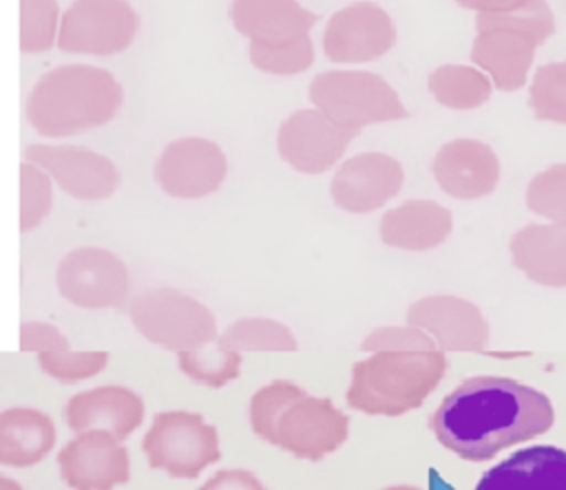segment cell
I'll use <instances>...</instances> for the list:
<instances>
[{"instance_id": "1", "label": "cell", "mask_w": 566, "mask_h": 490, "mask_svg": "<svg viewBox=\"0 0 566 490\" xmlns=\"http://www.w3.org/2000/svg\"><path fill=\"white\" fill-rule=\"evenodd\" d=\"M551 400L511 377L478 375L460 382L433 411L436 439L460 459L486 461L500 450L551 430Z\"/></svg>"}, {"instance_id": "2", "label": "cell", "mask_w": 566, "mask_h": 490, "mask_svg": "<svg viewBox=\"0 0 566 490\" xmlns=\"http://www.w3.org/2000/svg\"><path fill=\"white\" fill-rule=\"evenodd\" d=\"M122 102L124 90L108 71L69 64L40 77L27 99V119L44 137H69L108 124Z\"/></svg>"}, {"instance_id": "3", "label": "cell", "mask_w": 566, "mask_h": 490, "mask_svg": "<svg viewBox=\"0 0 566 490\" xmlns=\"http://www.w3.org/2000/svg\"><path fill=\"white\" fill-rule=\"evenodd\" d=\"M447 371L444 351H382L352 366L347 404L367 415L398 417L433 393Z\"/></svg>"}, {"instance_id": "4", "label": "cell", "mask_w": 566, "mask_h": 490, "mask_svg": "<svg viewBox=\"0 0 566 490\" xmlns=\"http://www.w3.org/2000/svg\"><path fill=\"white\" fill-rule=\"evenodd\" d=\"M234 29L250 40V62L272 75H296L312 66L310 31L318 15L296 0H234Z\"/></svg>"}, {"instance_id": "5", "label": "cell", "mask_w": 566, "mask_h": 490, "mask_svg": "<svg viewBox=\"0 0 566 490\" xmlns=\"http://www.w3.org/2000/svg\"><path fill=\"white\" fill-rule=\"evenodd\" d=\"M312 104L334 124L358 130L407 117L398 93L376 73L327 71L310 84Z\"/></svg>"}, {"instance_id": "6", "label": "cell", "mask_w": 566, "mask_h": 490, "mask_svg": "<svg viewBox=\"0 0 566 490\" xmlns=\"http://www.w3.org/2000/svg\"><path fill=\"white\" fill-rule=\"evenodd\" d=\"M133 327L153 344L175 353L217 342V320L199 300L170 289H150L128 307Z\"/></svg>"}, {"instance_id": "7", "label": "cell", "mask_w": 566, "mask_h": 490, "mask_svg": "<svg viewBox=\"0 0 566 490\" xmlns=\"http://www.w3.org/2000/svg\"><path fill=\"white\" fill-rule=\"evenodd\" d=\"M142 448L150 468L177 479H195L221 457L217 428L190 411L157 413Z\"/></svg>"}, {"instance_id": "8", "label": "cell", "mask_w": 566, "mask_h": 490, "mask_svg": "<svg viewBox=\"0 0 566 490\" xmlns=\"http://www.w3.org/2000/svg\"><path fill=\"white\" fill-rule=\"evenodd\" d=\"M139 20L126 0H75L60 20L64 53L115 55L130 46Z\"/></svg>"}, {"instance_id": "9", "label": "cell", "mask_w": 566, "mask_h": 490, "mask_svg": "<svg viewBox=\"0 0 566 490\" xmlns=\"http://www.w3.org/2000/svg\"><path fill=\"white\" fill-rule=\"evenodd\" d=\"M55 283L62 298L82 309H119L130 291L126 265L102 247H77L64 254Z\"/></svg>"}, {"instance_id": "10", "label": "cell", "mask_w": 566, "mask_h": 490, "mask_svg": "<svg viewBox=\"0 0 566 490\" xmlns=\"http://www.w3.org/2000/svg\"><path fill=\"white\" fill-rule=\"evenodd\" d=\"M153 172L166 194L201 199L219 190L228 174V159L214 141L184 137L161 150Z\"/></svg>"}, {"instance_id": "11", "label": "cell", "mask_w": 566, "mask_h": 490, "mask_svg": "<svg viewBox=\"0 0 566 490\" xmlns=\"http://www.w3.org/2000/svg\"><path fill=\"white\" fill-rule=\"evenodd\" d=\"M358 130L343 128L316 110H296L281 126L276 148L296 172L318 174L329 170L347 150Z\"/></svg>"}, {"instance_id": "12", "label": "cell", "mask_w": 566, "mask_h": 490, "mask_svg": "<svg viewBox=\"0 0 566 490\" xmlns=\"http://www.w3.org/2000/svg\"><path fill=\"white\" fill-rule=\"evenodd\" d=\"M29 163L42 168L69 196L80 201L108 199L119 185L115 163L82 146L33 143L24 150Z\"/></svg>"}, {"instance_id": "13", "label": "cell", "mask_w": 566, "mask_h": 490, "mask_svg": "<svg viewBox=\"0 0 566 490\" xmlns=\"http://www.w3.org/2000/svg\"><path fill=\"white\" fill-rule=\"evenodd\" d=\"M396 44V24L374 2H354L336 11L323 33V51L332 62H374Z\"/></svg>"}, {"instance_id": "14", "label": "cell", "mask_w": 566, "mask_h": 490, "mask_svg": "<svg viewBox=\"0 0 566 490\" xmlns=\"http://www.w3.org/2000/svg\"><path fill=\"white\" fill-rule=\"evenodd\" d=\"M347 435L349 419L332 400L305 395L283 413L274 446L298 459L318 461L338 450Z\"/></svg>"}, {"instance_id": "15", "label": "cell", "mask_w": 566, "mask_h": 490, "mask_svg": "<svg viewBox=\"0 0 566 490\" xmlns=\"http://www.w3.org/2000/svg\"><path fill=\"white\" fill-rule=\"evenodd\" d=\"M57 466L71 490H113L130 477L126 446L106 430L77 433L60 450Z\"/></svg>"}, {"instance_id": "16", "label": "cell", "mask_w": 566, "mask_h": 490, "mask_svg": "<svg viewBox=\"0 0 566 490\" xmlns=\"http://www.w3.org/2000/svg\"><path fill=\"white\" fill-rule=\"evenodd\" d=\"M407 324L424 329L447 353H480L489 344V322L478 305L458 296H427L407 309Z\"/></svg>"}, {"instance_id": "17", "label": "cell", "mask_w": 566, "mask_h": 490, "mask_svg": "<svg viewBox=\"0 0 566 490\" xmlns=\"http://www.w3.org/2000/svg\"><path fill=\"white\" fill-rule=\"evenodd\" d=\"M405 181L398 159L385 152H360L347 159L329 183L332 201L352 214H367L394 199Z\"/></svg>"}, {"instance_id": "18", "label": "cell", "mask_w": 566, "mask_h": 490, "mask_svg": "<svg viewBox=\"0 0 566 490\" xmlns=\"http://www.w3.org/2000/svg\"><path fill=\"white\" fill-rule=\"evenodd\" d=\"M436 183L453 199L473 201L489 196L500 181L495 150L478 139H453L444 143L431 163Z\"/></svg>"}, {"instance_id": "19", "label": "cell", "mask_w": 566, "mask_h": 490, "mask_svg": "<svg viewBox=\"0 0 566 490\" xmlns=\"http://www.w3.org/2000/svg\"><path fill=\"white\" fill-rule=\"evenodd\" d=\"M475 40L471 46V60L493 82L497 90H520L531 73L539 40L533 35L500 26L475 22Z\"/></svg>"}, {"instance_id": "20", "label": "cell", "mask_w": 566, "mask_h": 490, "mask_svg": "<svg viewBox=\"0 0 566 490\" xmlns=\"http://www.w3.org/2000/svg\"><path fill=\"white\" fill-rule=\"evenodd\" d=\"M64 417L71 430H106L126 439L144 419V400L119 384L82 391L66 402Z\"/></svg>"}, {"instance_id": "21", "label": "cell", "mask_w": 566, "mask_h": 490, "mask_svg": "<svg viewBox=\"0 0 566 490\" xmlns=\"http://www.w3.org/2000/svg\"><path fill=\"white\" fill-rule=\"evenodd\" d=\"M475 490H566V450L531 446L482 475Z\"/></svg>"}, {"instance_id": "22", "label": "cell", "mask_w": 566, "mask_h": 490, "mask_svg": "<svg viewBox=\"0 0 566 490\" xmlns=\"http://www.w3.org/2000/svg\"><path fill=\"white\" fill-rule=\"evenodd\" d=\"M509 252L528 280L566 287V223H531L511 236Z\"/></svg>"}, {"instance_id": "23", "label": "cell", "mask_w": 566, "mask_h": 490, "mask_svg": "<svg viewBox=\"0 0 566 490\" xmlns=\"http://www.w3.org/2000/svg\"><path fill=\"white\" fill-rule=\"evenodd\" d=\"M20 351L35 353L40 369L57 382H80L108 364L106 351H71L64 333L46 322L20 324Z\"/></svg>"}, {"instance_id": "24", "label": "cell", "mask_w": 566, "mask_h": 490, "mask_svg": "<svg viewBox=\"0 0 566 490\" xmlns=\"http://www.w3.org/2000/svg\"><path fill=\"white\" fill-rule=\"evenodd\" d=\"M453 230L451 212L429 199H411L380 219V238L385 245L409 252H424L442 245Z\"/></svg>"}, {"instance_id": "25", "label": "cell", "mask_w": 566, "mask_h": 490, "mask_svg": "<svg viewBox=\"0 0 566 490\" xmlns=\"http://www.w3.org/2000/svg\"><path fill=\"white\" fill-rule=\"evenodd\" d=\"M55 444L49 415L31 406H11L0 413V461L27 468L42 461Z\"/></svg>"}, {"instance_id": "26", "label": "cell", "mask_w": 566, "mask_h": 490, "mask_svg": "<svg viewBox=\"0 0 566 490\" xmlns=\"http://www.w3.org/2000/svg\"><path fill=\"white\" fill-rule=\"evenodd\" d=\"M429 90L438 104L453 110H473L489 102L493 93L491 77L473 66L442 64L431 71Z\"/></svg>"}, {"instance_id": "27", "label": "cell", "mask_w": 566, "mask_h": 490, "mask_svg": "<svg viewBox=\"0 0 566 490\" xmlns=\"http://www.w3.org/2000/svg\"><path fill=\"white\" fill-rule=\"evenodd\" d=\"M219 342L239 353H294L298 349L290 327L270 318H239L219 333Z\"/></svg>"}, {"instance_id": "28", "label": "cell", "mask_w": 566, "mask_h": 490, "mask_svg": "<svg viewBox=\"0 0 566 490\" xmlns=\"http://www.w3.org/2000/svg\"><path fill=\"white\" fill-rule=\"evenodd\" d=\"M307 391L290 380H274L259 388L250 400V426L261 439L276 444V430L283 413Z\"/></svg>"}, {"instance_id": "29", "label": "cell", "mask_w": 566, "mask_h": 490, "mask_svg": "<svg viewBox=\"0 0 566 490\" xmlns=\"http://www.w3.org/2000/svg\"><path fill=\"white\" fill-rule=\"evenodd\" d=\"M179 369L195 382H201L212 388H221L239 375L241 353L226 347L217 338L214 347L206 344L201 349L179 353Z\"/></svg>"}, {"instance_id": "30", "label": "cell", "mask_w": 566, "mask_h": 490, "mask_svg": "<svg viewBox=\"0 0 566 490\" xmlns=\"http://www.w3.org/2000/svg\"><path fill=\"white\" fill-rule=\"evenodd\" d=\"M528 106L539 121L566 126V60L546 62L533 73Z\"/></svg>"}, {"instance_id": "31", "label": "cell", "mask_w": 566, "mask_h": 490, "mask_svg": "<svg viewBox=\"0 0 566 490\" xmlns=\"http://www.w3.org/2000/svg\"><path fill=\"white\" fill-rule=\"evenodd\" d=\"M526 207L548 223H566V163H553L528 181Z\"/></svg>"}, {"instance_id": "32", "label": "cell", "mask_w": 566, "mask_h": 490, "mask_svg": "<svg viewBox=\"0 0 566 490\" xmlns=\"http://www.w3.org/2000/svg\"><path fill=\"white\" fill-rule=\"evenodd\" d=\"M60 7L55 0H20V51L42 53L53 46Z\"/></svg>"}, {"instance_id": "33", "label": "cell", "mask_w": 566, "mask_h": 490, "mask_svg": "<svg viewBox=\"0 0 566 490\" xmlns=\"http://www.w3.org/2000/svg\"><path fill=\"white\" fill-rule=\"evenodd\" d=\"M53 205V188L51 177L33 166L22 163L20 166V230L29 232L38 227Z\"/></svg>"}, {"instance_id": "34", "label": "cell", "mask_w": 566, "mask_h": 490, "mask_svg": "<svg viewBox=\"0 0 566 490\" xmlns=\"http://www.w3.org/2000/svg\"><path fill=\"white\" fill-rule=\"evenodd\" d=\"M475 22L480 24H500L509 29L524 31L544 44L555 33V15L546 0H528L524 7L500 13H478Z\"/></svg>"}, {"instance_id": "35", "label": "cell", "mask_w": 566, "mask_h": 490, "mask_svg": "<svg viewBox=\"0 0 566 490\" xmlns=\"http://www.w3.org/2000/svg\"><path fill=\"white\" fill-rule=\"evenodd\" d=\"M360 349L365 353L382 351H438L436 340L420 327H378L367 333Z\"/></svg>"}, {"instance_id": "36", "label": "cell", "mask_w": 566, "mask_h": 490, "mask_svg": "<svg viewBox=\"0 0 566 490\" xmlns=\"http://www.w3.org/2000/svg\"><path fill=\"white\" fill-rule=\"evenodd\" d=\"M199 490H265V486L250 470L228 468L210 477Z\"/></svg>"}, {"instance_id": "37", "label": "cell", "mask_w": 566, "mask_h": 490, "mask_svg": "<svg viewBox=\"0 0 566 490\" xmlns=\"http://www.w3.org/2000/svg\"><path fill=\"white\" fill-rule=\"evenodd\" d=\"M464 9L478 11V13H500V11H513L524 7L528 0H453Z\"/></svg>"}, {"instance_id": "38", "label": "cell", "mask_w": 566, "mask_h": 490, "mask_svg": "<svg viewBox=\"0 0 566 490\" xmlns=\"http://www.w3.org/2000/svg\"><path fill=\"white\" fill-rule=\"evenodd\" d=\"M0 490H22V486L11 481L9 477H0Z\"/></svg>"}]
</instances>
